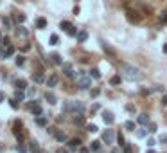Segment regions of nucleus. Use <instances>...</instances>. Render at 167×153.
I'll return each instance as SVG.
<instances>
[{"label":"nucleus","mask_w":167,"mask_h":153,"mask_svg":"<svg viewBox=\"0 0 167 153\" xmlns=\"http://www.w3.org/2000/svg\"><path fill=\"white\" fill-rule=\"evenodd\" d=\"M124 128L126 130H129V131H135L137 128H135V122L133 121H126V124H124Z\"/></svg>","instance_id":"obj_27"},{"label":"nucleus","mask_w":167,"mask_h":153,"mask_svg":"<svg viewBox=\"0 0 167 153\" xmlns=\"http://www.w3.org/2000/svg\"><path fill=\"white\" fill-rule=\"evenodd\" d=\"M120 76L124 79H128V81H140L144 76L142 72L137 68V67H133V65H128V63H120Z\"/></svg>","instance_id":"obj_1"},{"label":"nucleus","mask_w":167,"mask_h":153,"mask_svg":"<svg viewBox=\"0 0 167 153\" xmlns=\"http://www.w3.org/2000/svg\"><path fill=\"white\" fill-rule=\"evenodd\" d=\"M120 78H122L120 74H119V76H113V78L110 79V83H111V85H119V83H120Z\"/></svg>","instance_id":"obj_32"},{"label":"nucleus","mask_w":167,"mask_h":153,"mask_svg":"<svg viewBox=\"0 0 167 153\" xmlns=\"http://www.w3.org/2000/svg\"><path fill=\"white\" fill-rule=\"evenodd\" d=\"M162 105H164V106H167V94H164V96H162Z\"/></svg>","instance_id":"obj_44"},{"label":"nucleus","mask_w":167,"mask_h":153,"mask_svg":"<svg viewBox=\"0 0 167 153\" xmlns=\"http://www.w3.org/2000/svg\"><path fill=\"white\" fill-rule=\"evenodd\" d=\"M61 67H63V74H65V76H70V78H79V74H77V72H74V68H72V65H70V63H63Z\"/></svg>","instance_id":"obj_4"},{"label":"nucleus","mask_w":167,"mask_h":153,"mask_svg":"<svg viewBox=\"0 0 167 153\" xmlns=\"http://www.w3.org/2000/svg\"><path fill=\"white\" fill-rule=\"evenodd\" d=\"M9 105H11L13 108H18V99L15 97V99H11V101H9Z\"/></svg>","instance_id":"obj_40"},{"label":"nucleus","mask_w":167,"mask_h":153,"mask_svg":"<svg viewBox=\"0 0 167 153\" xmlns=\"http://www.w3.org/2000/svg\"><path fill=\"white\" fill-rule=\"evenodd\" d=\"M31 114L38 117V115H43V110H41V106L38 103H34V105H31Z\"/></svg>","instance_id":"obj_9"},{"label":"nucleus","mask_w":167,"mask_h":153,"mask_svg":"<svg viewBox=\"0 0 167 153\" xmlns=\"http://www.w3.org/2000/svg\"><path fill=\"white\" fill-rule=\"evenodd\" d=\"M20 130H22V121H15V126H13V133L18 137V140H22V133H20Z\"/></svg>","instance_id":"obj_7"},{"label":"nucleus","mask_w":167,"mask_h":153,"mask_svg":"<svg viewBox=\"0 0 167 153\" xmlns=\"http://www.w3.org/2000/svg\"><path fill=\"white\" fill-rule=\"evenodd\" d=\"M90 94H92V97H97V96L101 94V90H99V88H93V90L90 92Z\"/></svg>","instance_id":"obj_41"},{"label":"nucleus","mask_w":167,"mask_h":153,"mask_svg":"<svg viewBox=\"0 0 167 153\" xmlns=\"http://www.w3.org/2000/svg\"><path fill=\"white\" fill-rule=\"evenodd\" d=\"M58 85V76L56 74H52V76H49V79H47V87H56Z\"/></svg>","instance_id":"obj_13"},{"label":"nucleus","mask_w":167,"mask_h":153,"mask_svg":"<svg viewBox=\"0 0 167 153\" xmlns=\"http://www.w3.org/2000/svg\"><path fill=\"white\" fill-rule=\"evenodd\" d=\"M36 27H38V29H45V27H47V20H45V18H38V20H36Z\"/></svg>","instance_id":"obj_20"},{"label":"nucleus","mask_w":167,"mask_h":153,"mask_svg":"<svg viewBox=\"0 0 167 153\" xmlns=\"http://www.w3.org/2000/svg\"><path fill=\"white\" fill-rule=\"evenodd\" d=\"M33 81H34V83H43V81H45L43 72H41V70H36V72H33Z\"/></svg>","instance_id":"obj_8"},{"label":"nucleus","mask_w":167,"mask_h":153,"mask_svg":"<svg viewBox=\"0 0 167 153\" xmlns=\"http://www.w3.org/2000/svg\"><path fill=\"white\" fill-rule=\"evenodd\" d=\"M160 22H164V24H167V11L160 15Z\"/></svg>","instance_id":"obj_43"},{"label":"nucleus","mask_w":167,"mask_h":153,"mask_svg":"<svg viewBox=\"0 0 167 153\" xmlns=\"http://www.w3.org/2000/svg\"><path fill=\"white\" fill-rule=\"evenodd\" d=\"M2 25H4L6 29H11V27H13V25H11V20H9L7 16H4V18H2Z\"/></svg>","instance_id":"obj_29"},{"label":"nucleus","mask_w":167,"mask_h":153,"mask_svg":"<svg viewBox=\"0 0 167 153\" xmlns=\"http://www.w3.org/2000/svg\"><path fill=\"white\" fill-rule=\"evenodd\" d=\"M90 76H92L93 79H99V78H101V72H99V68H92V70H90Z\"/></svg>","instance_id":"obj_28"},{"label":"nucleus","mask_w":167,"mask_h":153,"mask_svg":"<svg viewBox=\"0 0 167 153\" xmlns=\"http://www.w3.org/2000/svg\"><path fill=\"white\" fill-rule=\"evenodd\" d=\"M54 137H56L58 142H67V133H65V131H61V130H56Z\"/></svg>","instance_id":"obj_10"},{"label":"nucleus","mask_w":167,"mask_h":153,"mask_svg":"<svg viewBox=\"0 0 167 153\" xmlns=\"http://www.w3.org/2000/svg\"><path fill=\"white\" fill-rule=\"evenodd\" d=\"M16 22L18 24H24L25 22V15H16Z\"/></svg>","instance_id":"obj_36"},{"label":"nucleus","mask_w":167,"mask_h":153,"mask_svg":"<svg viewBox=\"0 0 167 153\" xmlns=\"http://www.w3.org/2000/svg\"><path fill=\"white\" fill-rule=\"evenodd\" d=\"M99 150H101V142H99V140H93L92 144H90V151H93V153H97Z\"/></svg>","instance_id":"obj_19"},{"label":"nucleus","mask_w":167,"mask_h":153,"mask_svg":"<svg viewBox=\"0 0 167 153\" xmlns=\"http://www.w3.org/2000/svg\"><path fill=\"white\" fill-rule=\"evenodd\" d=\"M47 122H49V115H38L36 117V124L38 126H47Z\"/></svg>","instance_id":"obj_11"},{"label":"nucleus","mask_w":167,"mask_h":153,"mask_svg":"<svg viewBox=\"0 0 167 153\" xmlns=\"http://www.w3.org/2000/svg\"><path fill=\"white\" fill-rule=\"evenodd\" d=\"M24 61H25V58H24V56H18V58H16V65H18V67H20V65H24Z\"/></svg>","instance_id":"obj_38"},{"label":"nucleus","mask_w":167,"mask_h":153,"mask_svg":"<svg viewBox=\"0 0 167 153\" xmlns=\"http://www.w3.org/2000/svg\"><path fill=\"white\" fill-rule=\"evenodd\" d=\"M74 124H76V126H83V124H85V115L77 114V115L74 117Z\"/></svg>","instance_id":"obj_16"},{"label":"nucleus","mask_w":167,"mask_h":153,"mask_svg":"<svg viewBox=\"0 0 167 153\" xmlns=\"http://www.w3.org/2000/svg\"><path fill=\"white\" fill-rule=\"evenodd\" d=\"M92 87V76H85V74H79L77 78V88L81 90H86Z\"/></svg>","instance_id":"obj_3"},{"label":"nucleus","mask_w":167,"mask_h":153,"mask_svg":"<svg viewBox=\"0 0 167 153\" xmlns=\"http://www.w3.org/2000/svg\"><path fill=\"white\" fill-rule=\"evenodd\" d=\"M16 34H18V36H27V31H25L24 27H18V29H16Z\"/></svg>","instance_id":"obj_34"},{"label":"nucleus","mask_w":167,"mask_h":153,"mask_svg":"<svg viewBox=\"0 0 167 153\" xmlns=\"http://www.w3.org/2000/svg\"><path fill=\"white\" fill-rule=\"evenodd\" d=\"M16 151H18V153H25V151H27V146L24 144V142H22V140H20V142H18V146H16Z\"/></svg>","instance_id":"obj_26"},{"label":"nucleus","mask_w":167,"mask_h":153,"mask_svg":"<svg viewBox=\"0 0 167 153\" xmlns=\"http://www.w3.org/2000/svg\"><path fill=\"white\" fill-rule=\"evenodd\" d=\"M113 139H115V131L113 130H106L102 133V140L106 142V144H113Z\"/></svg>","instance_id":"obj_5"},{"label":"nucleus","mask_w":167,"mask_h":153,"mask_svg":"<svg viewBox=\"0 0 167 153\" xmlns=\"http://www.w3.org/2000/svg\"><path fill=\"white\" fill-rule=\"evenodd\" d=\"M77 153H90V148H83V146H79V148H77Z\"/></svg>","instance_id":"obj_39"},{"label":"nucleus","mask_w":167,"mask_h":153,"mask_svg":"<svg viewBox=\"0 0 167 153\" xmlns=\"http://www.w3.org/2000/svg\"><path fill=\"white\" fill-rule=\"evenodd\" d=\"M138 124H149V114H140L138 115Z\"/></svg>","instance_id":"obj_15"},{"label":"nucleus","mask_w":167,"mask_h":153,"mask_svg":"<svg viewBox=\"0 0 167 153\" xmlns=\"http://www.w3.org/2000/svg\"><path fill=\"white\" fill-rule=\"evenodd\" d=\"M102 49H104V50H106V52H110L111 56H115V50H113V49H111L110 45H106V43H102Z\"/></svg>","instance_id":"obj_33"},{"label":"nucleus","mask_w":167,"mask_h":153,"mask_svg":"<svg viewBox=\"0 0 167 153\" xmlns=\"http://www.w3.org/2000/svg\"><path fill=\"white\" fill-rule=\"evenodd\" d=\"M58 43H59L58 34H50V45H58Z\"/></svg>","instance_id":"obj_31"},{"label":"nucleus","mask_w":167,"mask_h":153,"mask_svg":"<svg viewBox=\"0 0 167 153\" xmlns=\"http://www.w3.org/2000/svg\"><path fill=\"white\" fill-rule=\"evenodd\" d=\"M126 110H128V112H135V108H133V105H128V106H126Z\"/></svg>","instance_id":"obj_48"},{"label":"nucleus","mask_w":167,"mask_h":153,"mask_svg":"<svg viewBox=\"0 0 167 153\" xmlns=\"http://www.w3.org/2000/svg\"><path fill=\"white\" fill-rule=\"evenodd\" d=\"M148 144H149V148H153V146L156 144V140H154V139H149V140H148Z\"/></svg>","instance_id":"obj_45"},{"label":"nucleus","mask_w":167,"mask_h":153,"mask_svg":"<svg viewBox=\"0 0 167 153\" xmlns=\"http://www.w3.org/2000/svg\"><path fill=\"white\" fill-rule=\"evenodd\" d=\"M29 150L33 151V153H40V151H41V146L38 144L36 140H31V142H29Z\"/></svg>","instance_id":"obj_12"},{"label":"nucleus","mask_w":167,"mask_h":153,"mask_svg":"<svg viewBox=\"0 0 167 153\" xmlns=\"http://www.w3.org/2000/svg\"><path fill=\"white\" fill-rule=\"evenodd\" d=\"M13 54H15V47H13V45H7V49H6V58L13 56Z\"/></svg>","instance_id":"obj_30"},{"label":"nucleus","mask_w":167,"mask_h":153,"mask_svg":"<svg viewBox=\"0 0 167 153\" xmlns=\"http://www.w3.org/2000/svg\"><path fill=\"white\" fill-rule=\"evenodd\" d=\"M117 140H119V144H120V146H126V144H124V137H122V133H119V135H117Z\"/></svg>","instance_id":"obj_42"},{"label":"nucleus","mask_w":167,"mask_h":153,"mask_svg":"<svg viewBox=\"0 0 167 153\" xmlns=\"http://www.w3.org/2000/svg\"><path fill=\"white\" fill-rule=\"evenodd\" d=\"M145 153H156V151H154V150H153V148H149V150H148V151H145Z\"/></svg>","instance_id":"obj_50"},{"label":"nucleus","mask_w":167,"mask_h":153,"mask_svg":"<svg viewBox=\"0 0 167 153\" xmlns=\"http://www.w3.org/2000/svg\"><path fill=\"white\" fill-rule=\"evenodd\" d=\"M79 146H81V140H79V139H70V140H68V148H70V150H77Z\"/></svg>","instance_id":"obj_14"},{"label":"nucleus","mask_w":167,"mask_h":153,"mask_svg":"<svg viewBox=\"0 0 167 153\" xmlns=\"http://www.w3.org/2000/svg\"><path fill=\"white\" fill-rule=\"evenodd\" d=\"M124 153H131V146H124Z\"/></svg>","instance_id":"obj_47"},{"label":"nucleus","mask_w":167,"mask_h":153,"mask_svg":"<svg viewBox=\"0 0 167 153\" xmlns=\"http://www.w3.org/2000/svg\"><path fill=\"white\" fill-rule=\"evenodd\" d=\"M15 97H16L18 101H24V99H25V94H24V90H18V88H16V92H15Z\"/></svg>","instance_id":"obj_25"},{"label":"nucleus","mask_w":167,"mask_h":153,"mask_svg":"<svg viewBox=\"0 0 167 153\" xmlns=\"http://www.w3.org/2000/svg\"><path fill=\"white\" fill-rule=\"evenodd\" d=\"M50 58H52V61H54L56 65H63V59H61V56H59L58 52H54V54H52Z\"/></svg>","instance_id":"obj_21"},{"label":"nucleus","mask_w":167,"mask_h":153,"mask_svg":"<svg viewBox=\"0 0 167 153\" xmlns=\"http://www.w3.org/2000/svg\"><path fill=\"white\" fill-rule=\"evenodd\" d=\"M45 99L49 101V105H56V96L52 92H45Z\"/></svg>","instance_id":"obj_18"},{"label":"nucleus","mask_w":167,"mask_h":153,"mask_svg":"<svg viewBox=\"0 0 167 153\" xmlns=\"http://www.w3.org/2000/svg\"><path fill=\"white\" fill-rule=\"evenodd\" d=\"M85 110V105L81 101H65L63 103V112H74V114H81Z\"/></svg>","instance_id":"obj_2"},{"label":"nucleus","mask_w":167,"mask_h":153,"mask_svg":"<svg viewBox=\"0 0 167 153\" xmlns=\"http://www.w3.org/2000/svg\"><path fill=\"white\" fill-rule=\"evenodd\" d=\"M164 52H165V54H167V43H165V45H164Z\"/></svg>","instance_id":"obj_51"},{"label":"nucleus","mask_w":167,"mask_h":153,"mask_svg":"<svg viewBox=\"0 0 167 153\" xmlns=\"http://www.w3.org/2000/svg\"><path fill=\"white\" fill-rule=\"evenodd\" d=\"M59 27H61V29H65V31H67V33H68V31H70L72 27H74V25H72L70 22H67V20H63V22H61V24H59Z\"/></svg>","instance_id":"obj_23"},{"label":"nucleus","mask_w":167,"mask_h":153,"mask_svg":"<svg viewBox=\"0 0 167 153\" xmlns=\"http://www.w3.org/2000/svg\"><path fill=\"white\" fill-rule=\"evenodd\" d=\"M102 119H104L106 124H113V122H115V117H113V114H111V112H108V110L102 112Z\"/></svg>","instance_id":"obj_6"},{"label":"nucleus","mask_w":167,"mask_h":153,"mask_svg":"<svg viewBox=\"0 0 167 153\" xmlns=\"http://www.w3.org/2000/svg\"><path fill=\"white\" fill-rule=\"evenodd\" d=\"M86 130H88V131H90V133H95V131H97V130H99V128H97V126H95V124H88V126H86Z\"/></svg>","instance_id":"obj_35"},{"label":"nucleus","mask_w":167,"mask_h":153,"mask_svg":"<svg viewBox=\"0 0 167 153\" xmlns=\"http://www.w3.org/2000/svg\"><path fill=\"white\" fill-rule=\"evenodd\" d=\"M76 38H77V42H81V43H83V42H86V38H88V33H86V31H79Z\"/></svg>","instance_id":"obj_17"},{"label":"nucleus","mask_w":167,"mask_h":153,"mask_svg":"<svg viewBox=\"0 0 167 153\" xmlns=\"http://www.w3.org/2000/svg\"><path fill=\"white\" fill-rule=\"evenodd\" d=\"M148 130L151 131V133H154V131H156V124H154V122H149V126H148Z\"/></svg>","instance_id":"obj_37"},{"label":"nucleus","mask_w":167,"mask_h":153,"mask_svg":"<svg viewBox=\"0 0 167 153\" xmlns=\"http://www.w3.org/2000/svg\"><path fill=\"white\" fill-rule=\"evenodd\" d=\"M148 131H149V130H145V128H138V130H137V137H138V139H144L145 135H148Z\"/></svg>","instance_id":"obj_24"},{"label":"nucleus","mask_w":167,"mask_h":153,"mask_svg":"<svg viewBox=\"0 0 167 153\" xmlns=\"http://www.w3.org/2000/svg\"><path fill=\"white\" fill-rule=\"evenodd\" d=\"M16 88H18V90H25V88H27V81H25V79H18V81H16Z\"/></svg>","instance_id":"obj_22"},{"label":"nucleus","mask_w":167,"mask_h":153,"mask_svg":"<svg viewBox=\"0 0 167 153\" xmlns=\"http://www.w3.org/2000/svg\"><path fill=\"white\" fill-rule=\"evenodd\" d=\"M4 99H6V94H4V92H0V103H4Z\"/></svg>","instance_id":"obj_46"},{"label":"nucleus","mask_w":167,"mask_h":153,"mask_svg":"<svg viewBox=\"0 0 167 153\" xmlns=\"http://www.w3.org/2000/svg\"><path fill=\"white\" fill-rule=\"evenodd\" d=\"M0 40H2V34H0Z\"/></svg>","instance_id":"obj_52"},{"label":"nucleus","mask_w":167,"mask_h":153,"mask_svg":"<svg viewBox=\"0 0 167 153\" xmlns=\"http://www.w3.org/2000/svg\"><path fill=\"white\" fill-rule=\"evenodd\" d=\"M110 153H120V150H119V148H113V150H111Z\"/></svg>","instance_id":"obj_49"}]
</instances>
